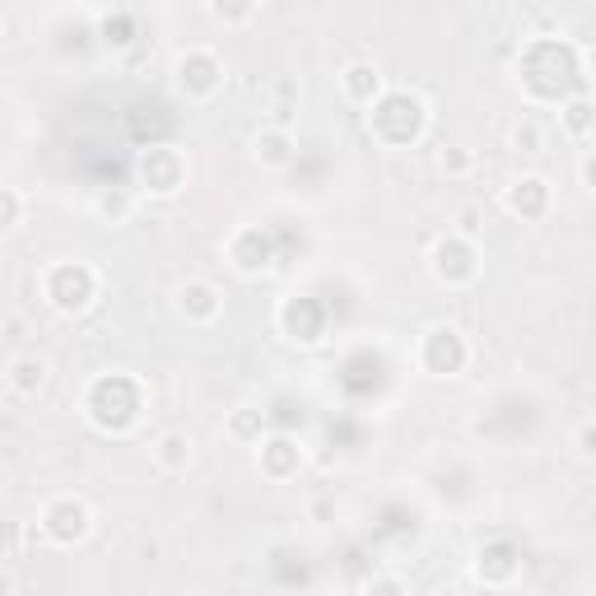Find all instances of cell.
<instances>
[{
	"instance_id": "obj_1",
	"label": "cell",
	"mask_w": 596,
	"mask_h": 596,
	"mask_svg": "<svg viewBox=\"0 0 596 596\" xmlns=\"http://www.w3.org/2000/svg\"><path fill=\"white\" fill-rule=\"evenodd\" d=\"M43 294L57 312H84L98 298V271L84 266V261H57L43 275Z\"/></svg>"
},
{
	"instance_id": "obj_2",
	"label": "cell",
	"mask_w": 596,
	"mask_h": 596,
	"mask_svg": "<svg viewBox=\"0 0 596 596\" xmlns=\"http://www.w3.org/2000/svg\"><path fill=\"white\" fill-rule=\"evenodd\" d=\"M470 359V349L462 341V331L457 326H429L425 336H419V368L433 378H452V373H462Z\"/></svg>"
},
{
	"instance_id": "obj_3",
	"label": "cell",
	"mask_w": 596,
	"mask_h": 596,
	"mask_svg": "<svg viewBox=\"0 0 596 596\" xmlns=\"http://www.w3.org/2000/svg\"><path fill=\"white\" fill-rule=\"evenodd\" d=\"M43 536L51 540V546H75V540L90 536L94 527V513H90V503L75 499V494H61V499H51L43 508Z\"/></svg>"
},
{
	"instance_id": "obj_4",
	"label": "cell",
	"mask_w": 596,
	"mask_h": 596,
	"mask_svg": "<svg viewBox=\"0 0 596 596\" xmlns=\"http://www.w3.org/2000/svg\"><path fill=\"white\" fill-rule=\"evenodd\" d=\"M429 271H433V279H443V285L457 289V285H470V279L480 275V257H476V248H470L462 234H448V238L433 242Z\"/></svg>"
},
{
	"instance_id": "obj_5",
	"label": "cell",
	"mask_w": 596,
	"mask_h": 596,
	"mask_svg": "<svg viewBox=\"0 0 596 596\" xmlns=\"http://www.w3.org/2000/svg\"><path fill=\"white\" fill-rule=\"evenodd\" d=\"M140 182H145V191H154V196H178L182 182H187L182 154L172 145L145 150V154H140Z\"/></svg>"
},
{
	"instance_id": "obj_6",
	"label": "cell",
	"mask_w": 596,
	"mask_h": 596,
	"mask_svg": "<svg viewBox=\"0 0 596 596\" xmlns=\"http://www.w3.org/2000/svg\"><path fill=\"white\" fill-rule=\"evenodd\" d=\"M219 80H224V65L210 57L205 47H191L187 57L178 61V90L187 98H210V94L219 90Z\"/></svg>"
},
{
	"instance_id": "obj_7",
	"label": "cell",
	"mask_w": 596,
	"mask_h": 596,
	"mask_svg": "<svg viewBox=\"0 0 596 596\" xmlns=\"http://www.w3.org/2000/svg\"><path fill=\"white\" fill-rule=\"evenodd\" d=\"M172 308H178V318H187L191 326H210L224 312V298L215 285H205V279H187L172 294Z\"/></svg>"
},
{
	"instance_id": "obj_8",
	"label": "cell",
	"mask_w": 596,
	"mask_h": 596,
	"mask_svg": "<svg viewBox=\"0 0 596 596\" xmlns=\"http://www.w3.org/2000/svg\"><path fill=\"white\" fill-rule=\"evenodd\" d=\"M47 373H51V363L43 355H14L5 382H10V392L20 401H38V392L47 388Z\"/></svg>"
},
{
	"instance_id": "obj_9",
	"label": "cell",
	"mask_w": 596,
	"mask_h": 596,
	"mask_svg": "<svg viewBox=\"0 0 596 596\" xmlns=\"http://www.w3.org/2000/svg\"><path fill=\"white\" fill-rule=\"evenodd\" d=\"M229 261L242 271V275H261L271 266V252H266V238H261V229H238L229 238Z\"/></svg>"
},
{
	"instance_id": "obj_10",
	"label": "cell",
	"mask_w": 596,
	"mask_h": 596,
	"mask_svg": "<svg viewBox=\"0 0 596 596\" xmlns=\"http://www.w3.org/2000/svg\"><path fill=\"white\" fill-rule=\"evenodd\" d=\"M257 462H261V470H266L271 480H289L294 470L303 466V448H298L294 438H271V443H261Z\"/></svg>"
},
{
	"instance_id": "obj_11",
	"label": "cell",
	"mask_w": 596,
	"mask_h": 596,
	"mask_svg": "<svg viewBox=\"0 0 596 596\" xmlns=\"http://www.w3.org/2000/svg\"><path fill=\"white\" fill-rule=\"evenodd\" d=\"M341 94H345L349 103H359V108H373V103L382 98V75H378V65H368V61L345 65Z\"/></svg>"
},
{
	"instance_id": "obj_12",
	"label": "cell",
	"mask_w": 596,
	"mask_h": 596,
	"mask_svg": "<svg viewBox=\"0 0 596 596\" xmlns=\"http://www.w3.org/2000/svg\"><path fill=\"white\" fill-rule=\"evenodd\" d=\"M508 210L513 215H522V219H540L550 210V187H546V178H522V182H513L508 187Z\"/></svg>"
},
{
	"instance_id": "obj_13",
	"label": "cell",
	"mask_w": 596,
	"mask_h": 596,
	"mask_svg": "<svg viewBox=\"0 0 596 596\" xmlns=\"http://www.w3.org/2000/svg\"><path fill=\"white\" fill-rule=\"evenodd\" d=\"M252 154H257V164H266V168H285L294 159V140H289V131L271 127L252 140Z\"/></svg>"
},
{
	"instance_id": "obj_14",
	"label": "cell",
	"mask_w": 596,
	"mask_h": 596,
	"mask_svg": "<svg viewBox=\"0 0 596 596\" xmlns=\"http://www.w3.org/2000/svg\"><path fill=\"white\" fill-rule=\"evenodd\" d=\"M559 127H564L569 140H587L596 131V103L592 98H573L564 112H559Z\"/></svg>"
},
{
	"instance_id": "obj_15",
	"label": "cell",
	"mask_w": 596,
	"mask_h": 596,
	"mask_svg": "<svg viewBox=\"0 0 596 596\" xmlns=\"http://www.w3.org/2000/svg\"><path fill=\"white\" fill-rule=\"evenodd\" d=\"M154 462H159L164 470H182V466L191 462V438L178 433V429L164 433V438H159V448H154Z\"/></svg>"
},
{
	"instance_id": "obj_16",
	"label": "cell",
	"mask_w": 596,
	"mask_h": 596,
	"mask_svg": "<svg viewBox=\"0 0 596 596\" xmlns=\"http://www.w3.org/2000/svg\"><path fill=\"white\" fill-rule=\"evenodd\" d=\"M94 210H98V215L103 219H108V224H127L131 215H135V196H131V191H98V201H94Z\"/></svg>"
},
{
	"instance_id": "obj_17",
	"label": "cell",
	"mask_w": 596,
	"mask_h": 596,
	"mask_svg": "<svg viewBox=\"0 0 596 596\" xmlns=\"http://www.w3.org/2000/svg\"><path fill=\"white\" fill-rule=\"evenodd\" d=\"M573 448L583 452L587 462H596V419H583V425H577V433H573Z\"/></svg>"
},
{
	"instance_id": "obj_18",
	"label": "cell",
	"mask_w": 596,
	"mask_h": 596,
	"mask_svg": "<svg viewBox=\"0 0 596 596\" xmlns=\"http://www.w3.org/2000/svg\"><path fill=\"white\" fill-rule=\"evenodd\" d=\"M363 596H406V583L392 577V573H382V577H373V583L363 587Z\"/></svg>"
},
{
	"instance_id": "obj_19",
	"label": "cell",
	"mask_w": 596,
	"mask_h": 596,
	"mask_svg": "<svg viewBox=\"0 0 596 596\" xmlns=\"http://www.w3.org/2000/svg\"><path fill=\"white\" fill-rule=\"evenodd\" d=\"M513 145H517V150H527V154H540V131H536V121H517Z\"/></svg>"
},
{
	"instance_id": "obj_20",
	"label": "cell",
	"mask_w": 596,
	"mask_h": 596,
	"mask_svg": "<svg viewBox=\"0 0 596 596\" xmlns=\"http://www.w3.org/2000/svg\"><path fill=\"white\" fill-rule=\"evenodd\" d=\"M0 201H5V229H20V215H24V201H20V191L5 187L0 191Z\"/></svg>"
},
{
	"instance_id": "obj_21",
	"label": "cell",
	"mask_w": 596,
	"mask_h": 596,
	"mask_svg": "<svg viewBox=\"0 0 596 596\" xmlns=\"http://www.w3.org/2000/svg\"><path fill=\"white\" fill-rule=\"evenodd\" d=\"M577 178H583V187H592V191H596V150H587V154H583V164H577Z\"/></svg>"
},
{
	"instance_id": "obj_22",
	"label": "cell",
	"mask_w": 596,
	"mask_h": 596,
	"mask_svg": "<svg viewBox=\"0 0 596 596\" xmlns=\"http://www.w3.org/2000/svg\"><path fill=\"white\" fill-rule=\"evenodd\" d=\"M252 10H224V5H215V20H248Z\"/></svg>"
},
{
	"instance_id": "obj_23",
	"label": "cell",
	"mask_w": 596,
	"mask_h": 596,
	"mask_svg": "<svg viewBox=\"0 0 596 596\" xmlns=\"http://www.w3.org/2000/svg\"><path fill=\"white\" fill-rule=\"evenodd\" d=\"M433 596H462V592H457V587H438Z\"/></svg>"
}]
</instances>
